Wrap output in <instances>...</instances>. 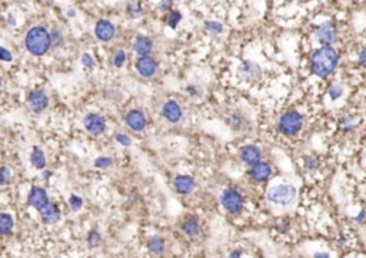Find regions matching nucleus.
<instances>
[{"label": "nucleus", "instance_id": "33", "mask_svg": "<svg viewBox=\"0 0 366 258\" xmlns=\"http://www.w3.org/2000/svg\"><path fill=\"white\" fill-rule=\"evenodd\" d=\"M50 36H52V45L54 47H60L63 45V42H65V38H63V33L60 30H57V29H54V30L50 31Z\"/></svg>", "mask_w": 366, "mask_h": 258}, {"label": "nucleus", "instance_id": "8", "mask_svg": "<svg viewBox=\"0 0 366 258\" xmlns=\"http://www.w3.org/2000/svg\"><path fill=\"white\" fill-rule=\"evenodd\" d=\"M262 75H263V71H262L259 64H256L251 60H243L239 66V76L248 83H253V82L260 80Z\"/></svg>", "mask_w": 366, "mask_h": 258}, {"label": "nucleus", "instance_id": "15", "mask_svg": "<svg viewBox=\"0 0 366 258\" xmlns=\"http://www.w3.org/2000/svg\"><path fill=\"white\" fill-rule=\"evenodd\" d=\"M125 120H126V124L129 126L130 129L133 130V131H143L146 127V116L140 110H130L126 114V117H125Z\"/></svg>", "mask_w": 366, "mask_h": 258}, {"label": "nucleus", "instance_id": "30", "mask_svg": "<svg viewBox=\"0 0 366 258\" xmlns=\"http://www.w3.org/2000/svg\"><path fill=\"white\" fill-rule=\"evenodd\" d=\"M180 20H182V15H180V12H177V10L172 12V13H170V15H169V17H168L169 27H172V29H176V27H177V24L180 23Z\"/></svg>", "mask_w": 366, "mask_h": 258}, {"label": "nucleus", "instance_id": "46", "mask_svg": "<svg viewBox=\"0 0 366 258\" xmlns=\"http://www.w3.org/2000/svg\"><path fill=\"white\" fill-rule=\"evenodd\" d=\"M52 174H53L52 171H45V173H43V178H45V180H49V178L52 177Z\"/></svg>", "mask_w": 366, "mask_h": 258}, {"label": "nucleus", "instance_id": "25", "mask_svg": "<svg viewBox=\"0 0 366 258\" xmlns=\"http://www.w3.org/2000/svg\"><path fill=\"white\" fill-rule=\"evenodd\" d=\"M343 93H345V89H343V86L341 83L332 84L328 89V96L332 101H336V100L341 99L343 96Z\"/></svg>", "mask_w": 366, "mask_h": 258}, {"label": "nucleus", "instance_id": "19", "mask_svg": "<svg viewBox=\"0 0 366 258\" xmlns=\"http://www.w3.org/2000/svg\"><path fill=\"white\" fill-rule=\"evenodd\" d=\"M173 184H175L176 191L179 194H183V196L191 194L192 191L195 190V187H196V182H195V180L192 178L191 175H177Z\"/></svg>", "mask_w": 366, "mask_h": 258}, {"label": "nucleus", "instance_id": "17", "mask_svg": "<svg viewBox=\"0 0 366 258\" xmlns=\"http://www.w3.org/2000/svg\"><path fill=\"white\" fill-rule=\"evenodd\" d=\"M40 217H42V221H43L45 224H49V226L56 224L57 221H60L62 217L59 205L53 204V203L47 204L45 208L40 210Z\"/></svg>", "mask_w": 366, "mask_h": 258}, {"label": "nucleus", "instance_id": "32", "mask_svg": "<svg viewBox=\"0 0 366 258\" xmlns=\"http://www.w3.org/2000/svg\"><path fill=\"white\" fill-rule=\"evenodd\" d=\"M126 59H128V54L125 53L123 50H117L113 56V66L122 67L123 64L126 63Z\"/></svg>", "mask_w": 366, "mask_h": 258}, {"label": "nucleus", "instance_id": "3", "mask_svg": "<svg viewBox=\"0 0 366 258\" xmlns=\"http://www.w3.org/2000/svg\"><path fill=\"white\" fill-rule=\"evenodd\" d=\"M266 197L272 204L288 207L296 198V187L292 184H278L267 191Z\"/></svg>", "mask_w": 366, "mask_h": 258}, {"label": "nucleus", "instance_id": "13", "mask_svg": "<svg viewBox=\"0 0 366 258\" xmlns=\"http://www.w3.org/2000/svg\"><path fill=\"white\" fill-rule=\"evenodd\" d=\"M162 113L165 116V119L169 123H177L180 122V119L183 117V110L180 104L176 101V100H169L163 104L162 108Z\"/></svg>", "mask_w": 366, "mask_h": 258}, {"label": "nucleus", "instance_id": "37", "mask_svg": "<svg viewBox=\"0 0 366 258\" xmlns=\"http://www.w3.org/2000/svg\"><path fill=\"white\" fill-rule=\"evenodd\" d=\"M116 141H117L119 144L125 145V147H129V145L132 144V140H130V137L126 136V134H123V133L116 134Z\"/></svg>", "mask_w": 366, "mask_h": 258}, {"label": "nucleus", "instance_id": "1", "mask_svg": "<svg viewBox=\"0 0 366 258\" xmlns=\"http://www.w3.org/2000/svg\"><path fill=\"white\" fill-rule=\"evenodd\" d=\"M339 53L332 46H322L311 56V70L319 79H328L339 66Z\"/></svg>", "mask_w": 366, "mask_h": 258}, {"label": "nucleus", "instance_id": "5", "mask_svg": "<svg viewBox=\"0 0 366 258\" xmlns=\"http://www.w3.org/2000/svg\"><path fill=\"white\" fill-rule=\"evenodd\" d=\"M315 36L322 46H332L339 40V29L333 22H323L316 26Z\"/></svg>", "mask_w": 366, "mask_h": 258}, {"label": "nucleus", "instance_id": "31", "mask_svg": "<svg viewBox=\"0 0 366 258\" xmlns=\"http://www.w3.org/2000/svg\"><path fill=\"white\" fill-rule=\"evenodd\" d=\"M128 13H129L130 17H133V19L140 17V15L143 13L140 3H129V6H128Z\"/></svg>", "mask_w": 366, "mask_h": 258}, {"label": "nucleus", "instance_id": "47", "mask_svg": "<svg viewBox=\"0 0 366 258\" xmlns=\"http://www.w3.org/2000/svg\"><path fill=\"white\" fill-rule=\"evenodd\" d=\"M68 16H69V17H75V16H76V12H75L73 9H69Z\"/></svg>", "mask_w": 366, "mask_h": 258}, {"label": "nucleus", "instance_id": "40", "mask_svg": "<svg viewBox=\"0 0 366 258\" xmlns=\"http://www.w3.org/2000/svg\"><path fill=\"white\" fill-rule=\"evenodd\" d=\"M353 221H355L356 224H363L366 221V210H360L358 213V215L353 217Z\"/></svg>", "mask_w": 366, "mask_h": 258}, {"label": "nucleus", "instance_id": "28", "mask_svg": "<svg viewBox=\"0 0 366 258\" xmlns=\"http://www.w3.org/2000/svg\"><path fill=\"white\" fill-rule=\"evenodd\" d=\"M69 205H70V208H72V211H79L82 207H83V198L80 197V196H76V194H72L70 197H69Z\"/></svg>", "mask_w": 366, "mask_h": 258}, {"label": "nucleus", "instance_id": "10", "mask_svg": "<svg viewBox=\"0 0 366 258\" xmlns=\"http://www.w3.org/2000/svg\"><path fill=\"white\" fill-rule=\"evenodd\" d=\"M27 103L35 113H42L49 106V97L43 90H33L27 97Z\"/></svg>", "mask_w": 366, "mask_h": 258}, {"label": "nucleus", "instance_id": "12", "mask_svg": "<svg viewBox=\"0 0 366 258\" xmlns=\"http://www.w3.org/2000/svg\"><path fill=\"white\" fill-rule=\"evenodd\" d=\"M136 70L142 77H153L158 71V63L150 56L139 57L136 61Z\"/></svg>", "mask_w": 366, "mask_h": 258}, {"label": "nucleus", "instance_id": "9", "mask_svg": "<svg viewBox=\"0 0 366 258\" xmlns=\"http://www.w3.org/2000/svg\"><path fill=\"white\" fill-rule=\"evenodd\" d=\"M27 203L33 207V208H36V210H42V208H45L46 205L50 204V201H49V194H47V191L45 189H42V187H33L29 193V196H27Z\"/></svg>", "mask_w": 366, "mask_h": 258}, {"label": "nucleus", "instance_id": "35", "mask_svg": "<svg viewBox=\"0 0 366 258\" xmlns=\"http://www.w3.org/2000/svg\"><path fill=\"white\" fill-rule=\"evenodd\" d=\"M10 178H12V171H10L6 166H3L2 170H0V184H2V186H6V184L10 181Z\"/></svg>", "mask_w": 366, "mask_h": 258}, {"label": "nucleus", "instance_id": "14", "mask_svg": "<svg viewBox=\"0 0 366 258\" xmlns=\"http://www.w3.org/2000/svg\"><path fill=\"white\" fill-rule=\"evenodd\" d=\"M249 175L252 177V180L258 182H263L270 178L272 175V168L270 166L267 164L266 161H259L256 164L251 166V170H249Z\"/></svg>", "mask_w": 366, "mask_h": 258}, {"label": "nucleus", "instance_id": "18", "mask_svg": "<svg viewBox=\"0 0 366 258\" xmlns=\"http://www.w3.org/2000/svg\"><path fill=\"white\" fill-rule=\"evenodd\" d=\"M153 50V42L152 39L147 38V36H137L133 42V52L140 56V57H145L152 53Z\"/></svg>", "mask_w": 366, "mask_h": 258}, {"label": "nucleus", "instance_id": "6", "mask_svg": "<svg viewBox=\"0 0 366 258\" xmlns=\"http://www.w3.org/2000/svg\"><path fill=\"white\" fill-rule=\"evenodd\" d=\"M221 203L229 214H239L243 210V197L235 189L223 190L221 196Z\"/></svg>", "mask_w": 366, "mask_h": 258}, {"label": "nucleus", "instance_id": "21", "mask_svg": "<svg viewBox=\"0 0 366 258\" xmlns=\"http://www.w3.org/2000/svg\"><path fill=\"white\" fill-rule=\"evenodd\" d=\"M182 230L186 236L196 237L200 233V224L195 217H186L182 223Z\"/></svg>", "mask_w": 366, "mask_h": 258}, {"label": "nucleus", "instance_id": "43", "mask_svg": "<svg viewBox=\"0 0 366 258\" xmlns=\"http://www.w3.org/2000/svg\"><path fill=\"white\" fill-rule=\"evenodd\" d=\"M188 91L191 93L192 97H195V96H198V89H196V87H193V86H189V87H188Z\"/></svg>", "mask_w": 366, "mask_h": 258}, {"label": "nucleus", "instance_id": "26", "mask_svg": "<svg viewBox=\"0 0 366 258\" xmlns=\"http://www.w3.org/2000/svg\"><path fill=\"white\" fill-rule=\"evenodd\" d=\"M320 167V160L316 156H308L305 159V168L308 171H316Z\"/></svg>", "mask_w": 366, "mask_h": 258}, {"label": "nucleus", "instance_id": "48", "mask_svg": "<svg viewBox=\"0 0 366 258\" xmlns=\"http://www.w3.org/2000/svg\"><path fill=\"white\" fill-rule=\"evenodd\" d=\"M285 2H295V0H285Z\"/></svg>", "mask_w": 366, "mask_h": 258}, {"label": "nucleus", "instance_id": "41", "mask_svg": "<svg viewBox=\"0 0 366 258\" xmlns=\"http://www.w3.org/2000/svg\"><path fill=\"white\" fill-rule=\"evenodd\" d=\"M172 3H173V0H160L159 9L160 10H168V9L172 8Z\"/></svg>", "mask_w": 366, "mask_h": 258}, {"label": "nucleus", "instance_id": "27", "mask_svg": "<svg viewBox=\"0 0 366 258\" xmlns=\"http://www.w3.org/2000/svg\"><path fill=\"white\" fill-rule=\"evenodd\" d=\"M86 241L89 244V247L90 248H96V247H99L100 243H102V237L98 231H90L89 234H87V238H86Z\"/></svg>", "mask_w": 366, "mask_h": 258}, {"label": "nucleus", "instance_id": "7", "mask_svg": "<svg viewBox=\"0 0 366 258\" xmlns=\"http://www.w3.org/2000/svg\"><path fill=\"white\" fill-rule=\"evenodd\" d=\"M84 129L93 136H100L106 131V119L99 113H89L83 120Z\"/></svg>", "mask_w": 366, "mask_h": 258}, {"label": "nucleus", "instance_id": "16", "mask_svg": "<svg viewBox=\"0 0 366 258\" xmlns=\"http://www.w3.org/2000/svg\"><path fill=\"white\" fill-rule=\"evenodd\" d=\"M239 154H240V159L243 160L246 164H249V166H253V164L259 163L260 159H262L260 149L258 145L253 144L243 145V147L239 150Z\"/></svg>", "mask_w": 366, "mask_h": 258}, {"label": "nucleus", "instance_id": "4", "mask_svg": "<svg viewBox=\"0 0 366 258\" xmlns=\"http://www.w3.org/2000/svg\"><path fill=\"white\" fill-rule=\"evenodd\" d=\"M278 127H279V131L285 136H296L303 127V116L296 110H289L282 114V117L279 119V123H278Z\"/></svg>", "mask_w": 366, "mask_h": 258}, {"label": "nucleus", "instance_id": "20", "mask_svg": "<svg viewBox=\"0 0 366 258\" xmlns=\"http://www.w3.org/2000/svg\"><path fill=\"white\" fill-rule=\"evenodd\" d=\"M338 126H339V130H341L342 133H346V134L353 133V131L359 127L358 117L349 113L343 114L342 117L339 119V122H338Z\"/></svg>", "mask_w": 366, "mask_h": 258}, {"label": "nucleus", "instance_id": "23", "mask_svg": "<svg viewBox=\"0 0 366 258\" xmlns=\"http://www.w3.org/2000/svg\"><path fill=\"white\" fill-rule=\"evenodd\" d=\"M32 166L38 170H43L46 167V156L40 147H33L30 154Z\"/></svg>", "mask_w": 366, "mask_h": 258}, {"label": "nucleus", "instance_id": "2", "mask_svg": "<svg viewBox=\"0 0 366 258\" xmlns=\"http://www.w3.org/2000/svg\"><path fill=\"white\" fill-rule=\"evenodd\" d=\"M24 45L27 52L33 56H43L46 54L50 47H52V36L50 31L47 30L43 26H35L30 30L27 31L26 39H24Z\"/></svg>", "mask_w": 366, "mask_h": 258}, {"label": "nucleus", "instance_id": "29", "mask_svg": "<svg viewBox=\"0 0 366 258\" xmlns=\"http://www.w3.org/2000/svg\"><path fill=\"white\" fill-rule=\"evenodd\" d=\"M205 27L206 30H209L210 33H214V34H221L222 31H223V24L219 22H215V20H207V22H205Z\"/></svg>", "mask_w": 366, "mask_h": 258}, {"label": "nucleus", "instance_id": "44", "mask_svg": "<svg viewBox=\"0 0 366 258\" xmlns=\"http://www.w3.org/2000/svg\"><path fill=\"white\" fill-rule=\"evenodd\" d=\"M230 258H242V251L240 250L233 251V252H232V255H230Z\"/></svg>", "mask_w": 366, "mask_h": 258}, {"label": "nucleus", "instance_id": "22", "mask_svg": "<svg viewBox=\"0 0 366 258\" xmlns=\"http://www.w3.org/2000/svg\"><path fill=\"white\" fill-rule=\"evenodd\" d=\"M147 248L149 251L155 254V255H159V254H163V251L166 248V243L165 240L159 236H153L147 240Z\"/></svg>", "mask_w": 366, "mask_h": 258}, {"label": "nucleus", "instance_id": "36", "mask_svg": "<svg viewBox=\"0 0 366 258\" xmlns=\"http://www.w3.org/2000/svg\"><path fill=\"white\" fill-rule=\"evenodd\" d=\"M82 64H83L86 68H93L95 67V59L92 57L89 53H83L82 54Z\"/></svg>", "mask_w": 366, "mask_h": 258}, {"label": "nucleus", "instance_id": "39", "mask_svg": "<svg viewBox=\"0 0 366 258\" xmlns=\"http://www.w3.org/2000/svg\"><path fill=\"white\" fill-rule=\"evenodd\" d=\"M358 61L359 64H360V67L366 68V46L359 52V56H358Z\"/></svg>", "mask_w": 366, "mask_h": 258}, {"label": "nucleus", "instance_id": "34", "mask_svg": "<svg viewBox=\"0 0 366 258\" xmlns=\"http://www.w3.org/2000/svg\"><path fill=\"white\" fill-rule=\"evenodd\" d=\"M113 164V160L110 159V157H98V159L95 160V167L98 168H109L110 166Z\"/></svg>", "mask_w": 366, "mask_h": 258}, {"label": "nucleus", "instance_id": "42", "mask_svg": "<svg viewBox=\"0 0 366 258\" xmlns=\"http://www.w3.org/2000/svg\"><path fill=\"white\" fill-rule=\"evenodd\" d=\"M313 258H330L329 252H325V251H319V252H315Z\"/></svg>", "mask_w": 366, "mask_h": 258}, {"label": "nucleus", "instance_id": "24", "mask_svg": "<svg viewBox=\"0 0 366 258\" xmlns=\"http://www.w3.org/2000/svg\"><path fill=\"white\" fill-rule=\"evenodd\" d=\"M15 227V220L13 217L8 213L0 214V231L3 236H8L12 233V230Z\"/></svg>", "mask_w": 366, "mask_h": 258}, {"label": "nucleus", "instance_id": "11", "mask_svg": "<svg viewBox=\"0 0 366 258\" xmlns=\"http://www.w3.org/2000/svg\"><path fill=\"white\" fill-rule=\"evenodd\" d=\"M95 34L100 42H110L116 34V27L110 20L102 19L95 26Z\"/></svg>", "mask_w": 366, "mask_h": 258}, {"label": "nucleus", "instance_id": "45", "mask_svg": "<svg viewBox=\"0 0 366 258\" xmlns=\"http://www.w3.org/2000/svg\"><path fill=\"white\" fill-rule=\"evenodd\" d=\"M8 23H9V24H10V26H12V27H15V26H16L15 16H12V15L9 16V17H8Z\"/></svg>", "mask_w": 366, "mask_h": 258}, {"label": "nucleus", "instance_id": "38", "mask_svg": "<svg viewBox=\"0 0 366 258\" xmlns=\"http://www.w3.org/2000/svg\"><path fill=\"white\" fill-rule=\"evenodd\" d=\"M0 59L3 61H6V63H9V61L13 60V54L10 53L6 47H2V49H0Z\"/></svg>", "mask_w": 366, "mask_h": 258}]
</instances>
